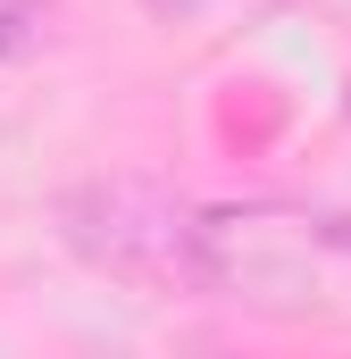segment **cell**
Listing matches in <instances>:
<instances>
[{"label":"cell","mask_w":351,"mask_h":359,"mask_svg":"<svg viewBox=\"0 0 351 359\" xmlns=\"http://www.w3.org/2000/svg\"><path fill=\"white\" fill-rule=\"evenodd\" d=\"M192 292L260 318L351 309V209H293V201L192 209Z\"/></svg>","instance_id":"obj_1"},{"label":"cell","mask_w":351,"mask_h":359,"mask_svg":"<svg viewBox=\"0 0 351 359\" xmlns=\"http://www.w3.org/2000/svg\"><path fill=\"white\" fill-rule=\"evenodd\" d=\"M76 259L134 292H192V201H176L151 176H92L59 209Z\"/></svg>","instance_id":"obj_2"},{"label":"cell","mask_w":351,"mask_h":359,"mask_svg":"<svg viewBox=\"0 0 351 359\" xmlns=\"http://www.w3.org/2000/svg\"><path fill=\"white\" fill-rule=\"evenodd\" d=\"M51 25H59V8H51V0H0V67L34 59V50L51 42Z\"/></svg>","instance_id":"obj_3"},{"label":"cell","mask_w":351,"mask_h":359,"mask_svg":"<svg viewBox=\"0 0 351 359\" xmlns=\"http://www.w3.org/2000/svg\"><path fill=\"white\" fill-rule=\"evenodd\" d=\"M143 8H151V17H168V25H176V17H192L201 0H143Z\"/></svg>","instance_id":"obj_4"}]
</instances>
